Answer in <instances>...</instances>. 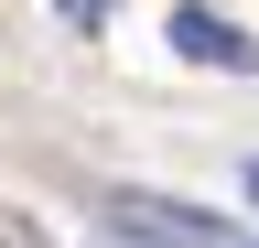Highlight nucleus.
I'll list each match as a JSON object with an SVG mask.
<instances>
[{"label":"nucleus","instance_id":"nucleus-3","mask_svg":"<svg viewBox=\"0 0 259 248\" xmlns=\"http://www.w3.org/2000/svg\"><path fill=\"white\" fill-rule=\"evenodd\" d=\"M0 248H54V237H44V227H32V216H22V205H0Z\"/></svg>","mask_w":259,"mask_h":248},{"label":"nucleus","instance_id":"nucleus-4","mask_svg":"<svg viewBox=\"0 0 259 248\" xmlns=\"http://www.w3.org/2000/svg\"><path fill=\"white\" fill-rule=\"evenodd\" d=\"M248 205H259V162H248Z\"/></svg>","mask_w":259,"mask_h":248},{"label":"nucleus","instance_id":"nucleus-2","mask_svg":"<svg viewBox=\"0 0 259 248\" xmlns=\"http://www.w3.org/2000/svg\"><path fill=\"white\" fill-rule=\"evenodd\" d=\"M173 43L194 54V65H238V76H259V43L238 33V22H216V11H173Z\"/></svg>","mask_w":259,"mask_h":248},{"label":"nucleus","instance_id":"nucleus-1","mask_svg":"<svg viewBox=\"0 0 259 248\" xmlns=\"http://www.w3.org/2000/svg\"><path fill=\"white\" fill-rule=\"evenodd\" d=\"M97 216H108L130 248H248V237H227V216L184 205V194H141V183H119V194L97 205Z\"/></svg>","mask_w":259,"mask_h":248}]
</instances>
